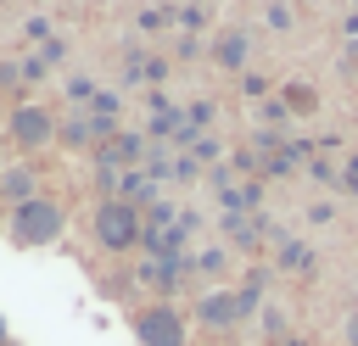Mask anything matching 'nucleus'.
Returning <instances> with one entry per match:
<instances>
[{
    "instance_id": "0eeeda50",
    "label": "nucleus",
    "mask_w": 358,
    "mask_h": 346,
    "mask_svg": "<svg viewBox=\"0 0 358 346\" xmlns=\"http://www.w3.org/2000/svg\"><path fill=\"white\" fill-rule=\"evenodd\" d=\"M95 140H112V128H101L90 112H73V117L56 128V145H67V151H84V145H95Z\"/></svg>"
},
{
    "instance_id": "f8f14e48",
    "label": "nucleus",
    "mask_w": 358,
    "mask_h": 346,
    "mask_svg": "<svg viewBox=\"0 0 358 346\" xmlns=\"http://www.w3.org/2000/svg\"><path fill=\"white\" fill-rule=\"evenodd\" d=\"M62 56H67V39H45V50H39V61H45V67H56Z\"/></svg>"
},
{
    "instance_id": "dca6fc26",
    "label": "nucleus",
    "mask_w": 358,
    "mask_h": 346,
    "mask_svg": "<svg viewBox=\"0 0 358 346\" xmlns=\"http://www.w3.org/2000/svg\"><path fill=\"white\" fill-rule=\"evenodd\" d=\"M22 39H45V17H28L22 22Z\"/></svg>"
},
{
    "instance_id": "9b49d317",
    "label": "nucleus",
    "mask_w": 358,
    "mask_h": 346,
    "mask_svg": "<svg viewBox=\"0 0 358 346\" xmlns=\"http://www.w3.org/2000/svg\"><path fill=\"white\" fill-rule=\"evenodd\" d=\"M280 268H308V246H280Z\"/></svg>"
},
{
    "instance_id": "1a4fd4ad",
    "label": "nucleus",
    "mask_w": 358,
    "mask_h": 346,
    "mask_svg": "<svg viewBox=\"0 0 358 346\" xmlns=\"http://www.w3.org/2000/svg\"><path fill=\"white\" fill-rule=\"evenodd\" d=\"M263 335H268V346L285 340V313H280V307H263Z\"/></svg>"
},
{
    "instance_id": "f03ea898",
    "label": "nucleus",
    "mask_w": 358,
    "mask_h": 346,
    "mask_svg": "<svg viewBox=\"0 0 358 346\" xmlns=\"http://www.w3.org/2000/svg\"><path fill=\"white\" fill-rule=\"evenodd\" d=\"M90 234H95V246H101V251L129 257V251H140L145 212H140V206H129V201H117V195H106V201H95V212H90Z\"/></svg>"
},
{
    "instance_id": "423d86ee",
    "label": "nucleus",
    "mask_w": 358,
    "mask_h": 346,
    "mask_svg": "<svg viewBox=\"0 0 358 346\" xmlns=\"http://www.w3.org/2000/svg\"><path fill=\"white\" fill-rule=\"evenodd\" d=\"M34 195H39V173L28 162H6L0 167V201H6V212L22 206V201H34Z\"/></svg>"
},
{
    "instance_id": "412c9836",
    "label": "nucleus",
    "mask_w": 358,
    "mask_h": 346,
    "mask_svg": "<svg viewBox=\"0 0 358 346\" xmlns=\"http://www.w3.org/2000/svg\"><path fill=\"white\" fill-rule=\"evenodd\" d=\"M0 167H6V151H0Z\"/></svg>"
},
{
    "instance_id": "aec40b11",
    "label": "nucleus",
    "mask_w": 358,
    "mask_h": 346,
    "mask_svg": "<svg viewBox=\"0 0 358 346\" xmlns=\"http://www.w3.org/2000/svg\"><path fill=\"white\" fill-rule=\"evenodd\" d=\"M274 346H308V340H296V335H285V340H274Z\"/></svg>"
},
{
    "instance_id": "2eb2a0df",
    "label": "nucleus",
    "mask_w": 358,
    "mask_h": 346,
    "mask_svg": "<svg viewBox=\"0 0 358 346\" xmlns=\"http://www.w3.org/2000/svg\"><path fill=\"white\" fill-rule=\"evenodd\" d=\"M285 95H291V106H296V112H308V106H313V95H308V89H302V84H291V89H285Z\"/></svg>"
},
{
    "instance_id": "ddd939ff",
    "label": "nucleus",
    "mask_w": 358,
    "mask_h": 346,
    "mask_svg": "<svg viewBox=\"0 0 358 346\" xmlns=\"http://www.w3.org/2000/svg\"><path fill=\"white\" fill-rule=\"evenodd\" d=\"M17 67H22V78H28V84H39V78H45V61H39V56H17Z\"/></svg>"
},
{
    "instance_id": "6e6552de",
    "label": "nucleus",
    "mask_w": 358,
    "mask_h": 346,
    "mask_svg": "<svg viewBox=\"0 0 358 346\" xmlns=\"http://www.w3.org/2000/svg\"><path fill=\"white\" fill-rule=\"evenodd\" d=\"M213 56H218V67H229V73H235V67H246V33H224Z\"/></svg>"
},
{
    "instance_id": "9d476101",
    "label": "nucleus",
    "mask_w": 358,
    "mask_h": 346,
    "mask_svg": "<svg viewBox=\"0 0 358 346\" xmlns=\"http://www.w3.org/2000/svg\"><path fill=\"white\" fill-rule=\"evenodd\" d=\"M190 268H196V273H218V268H224V251H218V246H207L201 257H190Z\"/></svg>"
},
{
    "instance_id": "7ed1b4c3",
    "label": "nucleus",
    "mask_w": 358,
    "mask_h": 346,
    "mask_svg": "<svg viewBox=\"0 0 358 346\" xmlns=\"http://www.w3.org/2000/svg\"><path fill=\"white\" fill-rule=\"evenodd\" d=\"M56 128H62V117H56L50 106L22 100V106H11V117H6V145L22 151V156H34V151L56 145Z\"/></svg>"
},
{
    "instance_id": "f3484780",
    "label": "nucleus",
    "mask_w": 358,
    "mask_h": 346,
    "mask_svg": "<svg viewBox=\"0 0 358 346\" xmlns=\"http://www.w3.org/2000/svg\"><path fill=\"white\" fill-rule=\"evenodd\" d=\"M341 190H352V195H358V156L347 162V173H341Z\"/></svg>"
},
{
    "instance_id": "20e7f679",
    "label": "nucleus",
    "mask_w": 358,
    "mask_h": 346,
    "mask_svg": "<svg viewBox=\"0 0 358 346\" xmlns=\"http://www.w3.org/2000/svg\"><path fill=\"white\" fill-rule=\"evenodd\" d=\"M129 329H134L140 346H190V318H185L173 301H145V307H134Z\"/></svg>"
},
{
    "instance_id": "4468645a",
    "label": "nucleus",
    "mask_w": 358,
    "mask_h": 346,
    "mask_svg": "<svg viewBox=\"0 0 358 346\" xmlns=\"http://www.w3.org/2000/svg\"><path fill=\"white\" fill-rule=\"evenodd\" d=\"M22 84V67L17 61H0V89H17Z\"/></svg>"
},
{
    "instance_id": "39448f33",
    "label": "nucleus",
    "mask_w": 358,
    "mask_h": 346,
    "mask_svg": "<svg viewBox=\"0 0 358 346\" xmlns=\"http://www.w3.org/2000/svg\"><path fill=\"white\" fill-rule=\"evenodd\" d=\"M246 313H241V296L235 290H207L201 301H196V324L201 329H235Z\"/></svg>"
},
{
    "instance_id": "f257e3e1",
    "label": "nucleus",
    "mask_w": 358,
    "mask_h": 346,
    "mask_svg": "<svg viewBox=\"0 0 358 346\" xmlns=\"http://www.w3.org/2000/svg\"><path fill=\"white\" fill-rule=\"evenodd\" d=\"M62 234H67V206L56 195H34L6 212V246H17V251H45Z\"/></svg>"
},
{
    "instance_id": "6ab92c4d",
    "label": "nucleus",
    "mask_w": 358,
    "mask_h": 346,
    "mask_svg": "<svg viewBox=\"0 0 358 346\" xmlns=\"http://www.w3.org/2000/svg\"><path fill=\"white\" fill-rule=\"evenodd\" d=\"M0 346H11V324L6 318H0Z\"/></svg>"
},
{
    "instance_id": "a211bd4d",
    "label": "nucleus",
    "mask_w": 358,
    "mask_h": 346,
    "mask_svg": "<svg viewBox=\"0 0 358 346\" xmlns=\"http://www.w3.org/2000/svg\"><path fill=\"white\" fill-rule=\"evenodd\" d=\"M341 335H347V346H358V307L347 313V324H341Z\"/></svg>"
}]
</instances>
